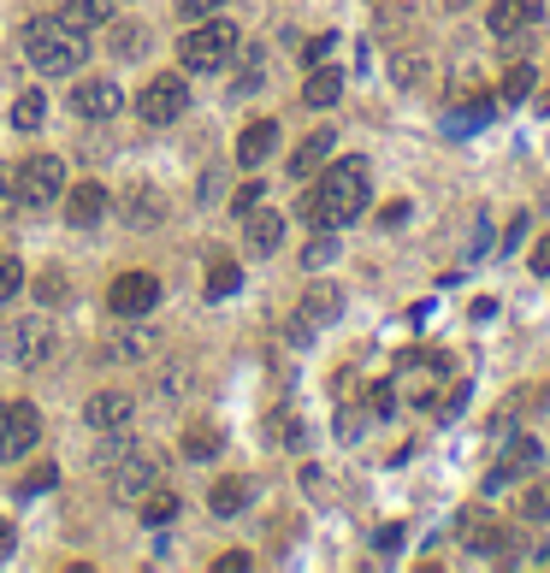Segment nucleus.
<instances>
[{
  "label": "nucleus",
  "mask_w": 550,
  "mask_h": 573,
  "mask_svg": "<svg viewBox=\"0 0 550 573\" xmlns=\"http://www.w3.org/2000/svg\"><path fill=\"white\" fill-rule=\"evenodd\" d=\"M373 201V178H367V160H338L320 171L314 196L302 201V219L314 225V231H343V225H355L367 213Z\"/></svg>",
  "instance_id": "obj_1"
},
{
  "label": "nucleus",
  "mask_w": 550,
  "mask_h": 573,
  "mask_svg": "<svg viewBox=\"0 0 550 573\" xmlns=\"http://www.w3.org/2000/svg\"><path fill=\"white\" fill-rule=\"evenodd\" d=\"M24 54H30L37 72H77V65L90 60V37L72 30L60 12H48V19H30L24 24Z\"/></svg>",
  "instance_id": "obj_2"
},
{
  "label": "nucleus",
  "mask_w": 550,
  "mask_h": 573,
  "mask_svg": "<svg viewBox=\"0 0 550 573\" xmlns=\"http://www.w3.org/2000/svg\"><path fill=\"white\" fill-rule=\"evenodd\" d=\"M237 24H226V19H208V24H196L190 37L178 42V60H184V72H219L231 54H237Z\"/></svg>",
  "instance_id": "obj_3"
},
{
  "label": "nucleus",
  "mask_w": 550,
  "mask_h": 573,
  "mask_svg": "<svg viewBox=\"0 0 550 573\" xmlns=\"http://www.w3.org/2000/svg\"><path fill=\"white\" fill-rule=\"evenodd\" d=\"M12 189H19V207H24V213L54 207L65 196V160H60V154H30V160L12 171Z\"/></svg>",
  "instance_id": "obj_4"
},
{
  "label": "nucleus",
  "mask_w": 550,
  "mask_h": 573,
  "mask_svg": "<svg viewBox=\"0 0 550 573\" xmlns=\"http://www.w3.org/2000/svg\"><path fill=\"white\" fill-rule=\"evenodd\" d=\"M166 473V461H160V449H148V444H136L118 467H107V485H113V502H136V497H148L154 485H160Z\"/></svg>",
  "instance_id": "obj_5"
},
{
  "label": "nucleus",
  "mask_w": 550,
  "mask_h": 573,
  "mask_svg": "<svg viewBox=\"0 0 550 573\" xmlns=\"http://www.w3.org/2000/svg\"><path fill=\"white\" fill-rule=\"evenodd\" d=\"M54 350H60L54 320L24 314V320H12V325H7V361H12V367H42V361L54 355Z\"/></svg>",
  "instance_id": "obj_6"
},
{
  "label": "nucleus",
  "mask_w": 550,
  "mask_h": 573,
  "mask_svg": "<svg viewBox=\"0 0 550 573\" xmlns=\"http://www.w3.org/2000/svg\"><path fill=\"white\" fill-rule=\"evenodd\" d=\"M136 113L148 118V125H172V118L190 113V83H184L178 72H160L143 83V95H136Z\"/></svg>",
  "instance_id": "obj_7"
},
{
  "label": "nucleus",
  "mask_w": 550,
  "mask_h": 573,
  "mask_svg": "<svg viewBox=\"0 0 550 573\" xmlns=\"http://www.w3.org/2000/svg\"><path fill=\"white\" fill-rule=\"evenodd\" d=\"M42 438V414L30 403H0V461H19L30 456Z\"/></svg>",
  "instance_id": "obj_8"
},
{
  "label": "nucleus",
  "mask_w": 550,
  "mask_h": 573,
  "mask_svg": "<svg viewBox=\"0 0 550 573\" xmlns=\"http://www.w3.org/2000/svg\"><path fill=\"white\" fill-rule=\"evenodd\" d=\"M154 302H160V278L154 272H125V278H113V290H107V308L118 320H143Z\"/></svg>",
  "instance_id": "obj_9"
},
{
  "label": "nucleus",
  "mask_w": 550,
  "mask_h": 573,
  "mask_svg": "<svg viewBox=\"0 0 550 573\" xmlns=\"http://www.w3.org/2000/svg\"><path fill=\"white\" fill-rule=\"evenodd\" d=\"M118 107H125V90H118L113 77H90L72 90V113L83 118V125H101V118H118Z\"/></svg>",
  "instance_id": "obj_10"
},
{
  "label": "nucleus",
  "mask_w": 550,
  "mask_h": 573,
  "mask_svg": "<svg viewBox=\"0 0 550 573\" xmlns=\"http://www.w3.org/2000/svg\"><path fill=\"white\" fill-rule=\"evenodd\" d=\"M539 19H544V0H491L486 30H491L497 42H515V37H527Z\"/></svg>",
  "instance_id": "obj_11"
},
{
  "label": "nucleus",
  "mask_w": 550,
  "mask_h": 573,
  "mask_svg": "<svg viewBox=\"0 0 550 573\" xmlns=\"http://www.w3.org/2000/svg\"><path fill=\"white\" fill-rule=\"evenodd\" d=\"M131 414H136V403L125 390H95L90 408H83V420H90L95 431H118V426H131Z\"/></svg>",
  "instance_id": "obj_12"
},
{
  "label": "nucleus",
  "mask_w": 550,
  "mask_h": 573,
  "mask_svg": "<svg viewBox=\"0 0 550 573\" xmlns=\"http://www.w3.org/2000/svg\"><path fill=\"white\" fill-rule=\"evenodd\" d=\"M107 207H113V196H107L101 184H77L72 196H65V219H72L77 231H90V225L107 219Z\"/></svg>",
  "instance_id": "obj_13"
},
{
  "label": "nucleus",
  "mask_w": 550,
  "mask_h": 573,
  "mask_svg": "<svg viewBox=\"0 0 550 573\" xmlns=\"http://www.w3.org/2000/svg\"><path fill=\"white\" fill-rule=\"evenodd\" d=\"M539 461H544V449H539V444H532V438H521V444H515V449H509V456H504V461H497V467H491V479H486V491H504V485H515V479H527V473H532V467H539Z\"/></svg>",
  "instance_id": "obj_14"
},
{
  "label": "nucleus",
  "mask_w": 550,
  "mask_h": 573,
  "mask_svg": "<svg viewBox=\"0 0 550 573\" xmlns=\"http://www.w3.org/2000/svg\"><path fill=\"white\" fill-rule=\"evenodd\" d=\"M468 550L486 555V562H509V555H515V532L497 527V520H468Z\"/></svg>",
  "instance_id": "obj_15"
},
{
  "label": "nucleus",
  "mask_w": 550,
  "mask_h": 573,
  "mask_svg": "<svg viewBox=\"0 0 550 573\" xmlns=\"http://www.w3.org/2000/svg\"><path fill=\"white\" fill-rule=\"evenodd\" d=\"M272 148H279V125H272V118H255V125L237 136V166H267Z\"/></svg>",
  "instance_id": "obj_16"
},
{
  "label": "nucleus",
  "mask_w": 550,
  "mask_h": 573,
  "mask_svg": "<svg viewBox=\"0 0 550 573\" xmlns=\"http://www.w3.org/2000/svg\"><path fill=\"white\" fill-rule=\"evenodd\" d=\"M113 7L118 0H60V19L72 30H83V37H95L101 24H113Z\"/></svg>",
  "instance_id": "obj_17"
},
{
  "label": "nucleus",
  "mask_w": 550,
  "mask_h": 573,
  "mask_svg": "<svg viewBox=\"0 0 550 573\" xmlns=\"http://www.w3.org/2000/svg\"><path fill=\"white\" fill-rule=\"evenodd\" d=\"M338 314H343V290H338V284H314V290L302 296V325H308V332L332 325Z\"/></svg>",
  "instance_id": "obj_18"
},
{
  "label": "nucleus",
  "mask_w": 550,
  "mask_h": 573,
  "mask_svg": "<svg viewBox=\"0 0 550 573\" xmlns=\"http://www.w3.org/2000/svg\"><path fill=\"white\" fill-rule=\"evenodd\" d=\"M154 355V332H113L107 343H101V361H118V367H131V361H148Z\"/></svg>",
  "instance_id": "obj_19"
},
{
  "label": "nucleus",
  "mask_w": 550,
  "mask_h": 573,
  "mask_svg": "<svg viewBox=\"0 0 550 573\" xmlns=\"http://www.w3.org/2000/svg\"><path fill=\"white\" fill-rule=\"evenodd\" d=\"M243 219H249V249L255 254H272L284 242V213H272V207H267V213H261V207H249Z\"/></svg>",
  "instance_id": "obj_20"
},
{
  "label": "nucleus",
  "mask_w": 550,
  "mask_h": 573,
  "mask_svg": "<svg viewBox=\"0 0 550 573\" xmlns=\"http://www.w3.org/2000/svg\"><path fill=\"white\" fill-rule=\"evenodd\" d=\"M338 95H343V72L338 65H314L308 83H302V101L308 107H338Z\"/></svg>",
  "instance_id": "obj_21"
},
{
  "label": "nucleus",
  "mask_w": 550,
  "mask_h": 573,
  "mask_svg": "<svg viewBox=\"0 0 550 573\" xmlns=\"http://www.w3.org/2000/svg\"><path fill=\"white\" fill-rule=\"evenodd\" d=\"M332 160V131H314L308 143L290 154V178H314V166Z\"/></svg>",
  "instance_id": "obj_22"
},
{
  "label": "nucleus",
  "mask_w": 550,
  "mask_h": 573,
  "mask_svg": "<svg viewBox=\"0 0 550 573\" xmlns=\"http://www.w3.org/2000/svg\"><path fill=\"white\" fill-rule=\"evenodd\" d=\"M208 509H214L219 520L243 514V509H249V479H219L214 491H208Z\"/></svg>",
  "instance_id": "obj_23"
},
{
  "label": "nucleus",
  "mask_w": 550,
  "mask_h": 573,
  "mask_svg": "<svg viewBox=\"0 0 550 573\" xmlns=\"http://www.w3.org/2000/svg\"><path fill=\"white\" fill-rule=\"evenodd\" d=\"M491 113H497V101H491V95H479V101H468V107H456V113H450V136H474V131H486V125H491Z\"/></svg>",
  "instance_id": "obj_24"
},
{
  "label": "nucleus",
  "mask_w": 550,
  "mask_h": 573,
  "mask_svg": "<svg viewBox=\"0 0 550 573\" xmlns=\"http://www.w3.org/2000/svg\"><path fill=\"white\" fill-rule=\"evenodd\" d=\"M184 456H190V461H214L219 456V426H190V431H184Z\"/></svg>",
  "instance_id": "obj_25"
},
{
  "label": "nucleus",
  "mask_w": 550,
  "mask_h": 573,
  "mask_svg": "<svg viewBox=\"0 0 550 573\" xmlns=\"http://www.w3.org/2000/svg\"><path fill=\"white\" fill-rule=\"evenodd\" d=\"M136 449V438H125V426L118 431H101V449H95V467H118Z\"/></svg>",
  "instance_id": "obj_26"
},
{
  "label": "nucleus",
  "mask_w": 550,
  "mask_h": 573,
  "mask_svg": "<svg viewBox=\"0 0 550 573\" xmlns=\"http://www.w3.org/2000/svg\"><path fill=\"white\" fill-rule=\"evenodd\" d=\"M532 95V65H509L504 72V90H497V101L504 107H515V101H527Z\"/></svg>",
  "instance_id": "obj_27"
},
{
  "label": "nucleus",
  "mask_w": 550,
  "mask_h": 573,
  "mask_svg": "<svg viewBox=\"0 0 550 573\" xmlns=\"http://www.w3.org/2000/svg\"><path fill=\"white\" fill-rule=\"evenodd\" d=\"M332 260H338V231H320V237H314V242H308V249H302V267H308V272L332 267Z\"/></svg>",
  "instance_id": "obj_28"
},
{
  "label": "nucleus",
  "mask_w": 550,
  "mask_h": 573,
  "mask_svg": "<svg viewBox=\"0 0 550 573\" xmlns=\"http://www.w3.org/2000/svg\"><path fill=\"white\" fill-rule=\"evenodd\" d=\"M42 118H48V101L30 90V95H19V107H12V125L19 131H42Z\"/></svg>",
  "instance_id": "obj_29"
},
{
  "label": "nucleus",
  "mask_w": 550,
  "mask_h": 573,
  "mask_svg": "<svg viewBox=\"0 0 550 573\" xmlns=\"http://www.w3.org/2000/svg\"><path fill=\"white\" fill-rule=\"evenodd\" d=\"M521 520H550V479H532V485H527Z\"/></svg>",
  "instance_id": "obj_30"
},
{
  "label": "nucleus",
  "mask_w": 550,
  "mask_h": 573,
  "mask_svg": "<svg viewBox=\"0 0 550 573\" xmlns=\"http://www.w3.org/2000/svg\"><path fill=\"white\" fill-rule=\"evenodd\" d=\"M125 207H131V213H125L131 225H160V196H154V189H136Z\"/></svg>",
  "instance_id": "obj_31"
},
{
  "label": "nucleus",
  "mask_w": 550,
  "mask_h": 573,
  "mask_svg": "<svg viewBox=\"0 0 550 573\" xmlns=\"http://www.w3.org/2000/svg\"><path fill=\"white\" fill-rule=\"evenodd\" d=\"M24 290V260L19 254H0V302H12Z\"/></svg>",
  "instance_id": "obj_32"
},
{
  "label": "nucleus",
  "mask_w": 550,
  "mask_h": 573,
  "mask_svg": "<svg viewBox=\"0 0 550 573\" xmlns=\"http://www.w3.org/2000/svg\"><path fill=\"white\" fill-rule=\"evenodd\" d=\"M172 514H178V497H172V491H160V485H154V497L143 502V520H148V527H166Z\"/></svg>",
  "instance_id": "obj_33"
},
{
  "label": "nucleus",
  "mask_w": 550,
  "mask_h": 573,
  "mask_svg": "<svg viewBox=\"0 0 550 573\" xmlns=\"http://www.w3.org/2000/svg\"><path fill=\"white\" fill-rule=\"evenodd\" d=\"M184 390H190V367H166V373H160V385H154V396H160L166 408L178 403Z\"/></svg>",
  "instance_id": "obj_34"
},
{
  "label": "nucleus",
  "mask_w": 550,
  "mask_h": 573,
  "mask_svg": "<svg viewBox=\"0 0 550 573\" xmlns=\"http://www.w3.org/2000/svg\"><path fill=\"white\" fill-rule=\"evenodd\" d=\"M237 284H243V272H237L231 260H219V267L208 272V296H214V302H219V296H231Z\"/></svg>",
  "instance_id": "obj_35"
},
{
  "label": "nucleus",
  "mask_w": 550,
  "mask_h": 573,
  "mask_svg": "<svg viewBox=\"0 0 550 573\" xmlns=\"http://www.w3.org/2000/svg\"><path fill=\"white\" fill-rule=\"evenodd\" d=\"M54 485H60V467H37V473L19 485V497H42V491H54Z\"/></svg>",
  "instance_id": "obj_36"
},
{
  "label": "nucleus",
  "mask_w": 550,
  "mask_h": 573,
  "mask_svg": "<svg viewBox=\"0 0 550 573\" xmlns=\"http://www.w3.org/2000/svg\"><path fill=\"white\" fill-rule=\"evenodd\" d=\"M261 196H267V189H261V184H243V189H237V196H231V213H237V219H243V213H249V207H261Z\"/></svg>",
  "instance_id": "obj_37"
},
{
  "label": "nucleus",
  "mask_w": 550,
  "mask_h": 573,
  "mask_svg": "<svg viewBox=\"0 0 550 573\" xmlns=\"http://www.w3.org/2000/svg\"><path fill=\"white\" fill-rule=\"evenodd\" d=\"M113 48H118V54H136V48H143V30H136V24H118L113 30Z\"/></svg>",
  "instance_id": "obj_38"
},
{
  "label": "nucleus",
  "mask_w": 550,
  "mask_h": 573,
  "mask_svg": "<svg viewBox=\"0 0 550 573\" xmlns=\"http://www.w3.org/2000/svg\"><path fill=\"white\" fill-rule=\"evenodd\" d=\"M219 7H226V0H178V12H184V19H214Z\"/></svg>",
  "instance_id": "obj_39"
},
{
  "label": "nucleus",
  "mask_w": 550,
  "mask_h": 573,
  "mask_svg": "<svg viewBox=\"0 0 550 573\" xmlns=\"http://www.w3.org/2000/svg\"><path fill=\"white\" fill-rule=\"evenodd\" d=\"M261 65H267L261 54H249V72L237 77V95H255V90H261Z\"/></svg>",
  "instance_id": "obj_40"
},
{
  "label": "nucleus",
  "mask_w": 550,
  "mask_h": 573,
  "mask_svg": "<svg viewBox=\"0 0 550 573\" xmlns=\"http://www.w3.org/2000/svg\"><path fill=\"white\" fill-rule=\"evenodd\" d=\"M367 403H373V414L385 420V414L397 408V390H391V385H373V396H367Z\"/></svg>",
  "instance_id": "obj_41"
},
{
  "label": "nucleus",
  "mask_w": 550,
  "mask_h": 573,
  "mask_svg": "<svg viewBox=\"0 0 550 573\" xmlns=\"http://www.w3.org/2000/svg\"><path fill=\"white\" fill-rule=\"evenodd\" d=\"M527 267L539 272V278H550V237H539V242H532V260H527Z\"/></svg>",
  "instance_id": "obj_42"
},
{
  "label": "nucleus",
  "mask_w": 550,
  "mask_h": 573,
  "mask_svg": "<svg viewBox=\"0 0 550 573\" xmlns=\"http://www.w3.org/2000/svg\"><path fill=\"white\" fill-rule=\"evenodd\" d=\"M421 72H426L421 60H397V83H403V90H415V83H421Z\"/></svg>",
  "instance_id": "obj_43"
},
{
  "label": "nucleus",
  "mask_w": 550,
  "mask_h": 573,
  "mask_svg": "<svg viewBox=\"0 0 550 573\" xmlns=\"http://www.w3.org/2000/svg\"><path fill=\"white\" fill-rule=\"evenodd\" d=\"M37 296H42V302H60V296H65V278H54V272H48L42 284H37Z\"/></svg>",
  "instance_id": "obj_44"
},
{
  "label": "nucleus",
  "mask_w": 550,
  "mask_h": 573,
  "mask_svg": "<svg viewBox=\"0 0 550 573\" xmlns=\"http://www.w3.org/2000/svg\"><path fill=\"white\" fill-rule=\"evenodd\" d=\"M12 213H24V207H19V189L0 184V219H12Z\"/></svg>",
  "instance_id": "obj_45"
},
{
  "label": "nucleus",
  "mask_w": 550,
  "mask_h": 573,
  "mask_svg": "<svg viewBox=\"0 0 550 573\" xmlns=\"http://www.w3.org/2000/svg\"><path fill=\"white\" fill-rule=\"evenodd\" d=\"M214 567H219V573H249V555H243V550H231V555H219Z\"/></svg>",
  "instance_id": "obj_46"
},
{
  "label": "nucleus",
  "mask_w": 550,
  "mask_h": 573,
  "mask_svg": "<svg viewBox=\"0 0 550 573\" xmlns=\"http://www.w3.org/2000/svg\"><path fill=\"white\" fill-rule=\"evenodd\" d=\"M521 237H527V219L515 213V219H509V231H504V249H515V242H521Z\"/></svg>",
  "instance_id": "obj_47"
},
{
  "label": "nucleus",
  "mask_w": 550,
  "mask_h": 573,
  "mask_svg": "<svg viewBox=\"0 0 550 573\" xmlns=\"http://www.w3.org/2000/svg\"><path fill=\"white\" fill-rule=\"evenodd\" d=\"M403 544V527H380V550L391 555V550H397Z\"/></svg>",
  "instance_id": "obj_48"
},
{
  "label": "nucleus",
  "mask_w": 550,
  "mask_h": 573,
  "mask_svg": "<svg viewBox=\"0 0 550 573\" xmlns=\"http://www.w3.org/2000/svg\"><path fill=\"white\" fill-rule=\"evenodd\" d=\"M380 219H385V225H403V219H408V201H391V207H385Z\"/></svg>",
  "instance_id": "obj_49"
},
{
  "label": "nucleus",
  "mask_w": 550,
  "mask_h": 573,
  "mask_svg": "<svg viewBox=\"0 0 550 573\" xmlns=\"http://www.w3.org/2000/svg\"><path fill=\"white\" fill-rule=\"evenodd\" d=\"M12 544H19V538H12V527H7V520H0V562H7V555H12Z\"/></svg>",
  "instance_id": "obj_50"
},
{
  "label": "nucleus",
  "mask_w": 550,
  "mask_h": 573,
  "mask_svg": "<svg viewBox=\"0 0 550 573\" xmlns=\"http://www.w3.org/2000/svg\"><path fill=\"white\" fill-rule=\"evenodd\" d=\"M450 7H468V0H450Z\"/></svg>",
  "instance_id": "obj_51"
}]
</instances>
